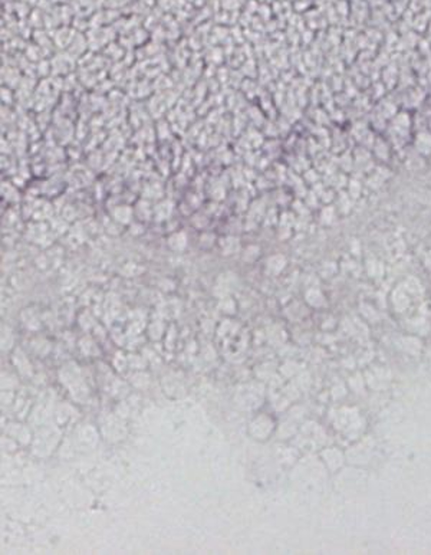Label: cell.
Wrapping results in <instances>:
<instances>
[{
  "instance_id": "obj_4",
  "label": "cell",
  "mask_w": 431,
  "mask_h": 555,
  "mask_svg": "<svg viewBox=\"0 0 431 555\" xmlns=\"http://www.w3.org/2000/svg\"><path fill=\"white\" fill-rule=\"evenodd\" d=\"M361 183L358 182V180H349L348 182V194H349V197L351 199H358L359 197V194H361Z\"/></svg>"
},
{
  "instance_id": "obj_1",
  "label": "cell",
  "mask_w": 431,
  "mask_h": 555,
  "mask_svg": "<svg viewBox=\"0 0 431 555\" xmlns=\"http://www.w3.org/2000/svg\"><path fill=\"white\" fill-rule=\"evenodd\" d=\"M415 150L421 155H431V134L421 131L415 137Z\"/></svg>"
},
{
  "instance_id": "obj_2",
  "label": "cell",
  "mask_w": 431,
  "mask_h": 555,
  "mask_svg": "<svg viewBox=\"0 0 431 555\" xmlns=\"http://www.w3.org/2000/svg\"><path fill=\"white\" fill-rule=\"evenodd\" d=\"M112 215L115 217L117 222L120 223H128V220H131L134 216V209L128 204H120L114 209Z\"/></svg>"
},
{
  "instance_id": "obj_3",
  "label": "cell",
  "mask_w": 431,
  "mask_h": 555,
  "mask_svg": "<svg viewBox=\"0 0 431 555\" xmlns=\"http://www.w3.org/2000/svg\"><path fill=\"white\" fill-rule=\"evenodd\" d=\"M173 207L174 206H173V203L170 200H161V202H158L154 206V210H153L154 217H158V219L170 217L171 212H173Z\"/></svg>"
},
{
  "instance_id": "obj_5",
  "label": "cell",
  "mask_w": 431,
  "mask_h": 555,
  "mask_svg": "<svg viewBox=\"0 0 431 555\" xmlns=\"http://www.w3.org/2000/svg\"><path fill=\"white\" fill-rule=\"evenodd\" d=\"M430 157H431V155H430Z\"/></svg>"
}]
</instances>
